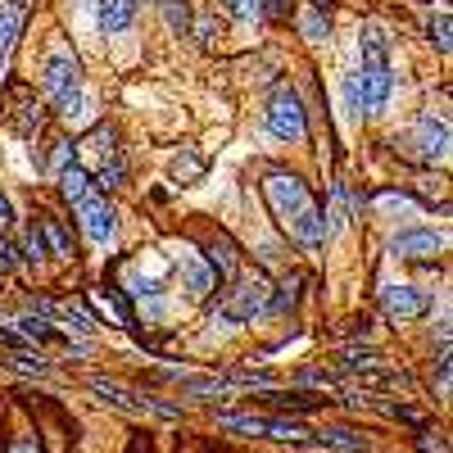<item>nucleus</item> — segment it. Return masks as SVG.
<instances>
[{"label":"nucleus","instance_id":"nucleus-1","mask_svg":"<svg viewBox=\"0 0 453 453\" xmlns=\"http://www.w3.org/2000/svg\"><path fill=\"white\" fill-rule=\"evenodd\" d=\"M395 96V73L390 64H363L354 68L345 78V109L354 113V119H363V113H381Z\"/></svg>","mask_w":453,"mask_h":453},{"label":"nucleus","instance_id":"nucleus-2","mask_svg":"<svg viewBox=\"0 0 453 453\" xmlns=\"http://www.w3.org/2000/svg\"><path fill=\"white\" fill-rule=\"evenodd\" d=\"M263 123H268V132H273L277 141H290V145L309 141V109H304V100H299L290 87H281V91L268 100V109H263Z\"/></svg>","mask_w":453,"mask_h":453},{"label":"nucleus","instance_id":"nucleus-3","mask_svg":"<svg viewBox=\"0 0 453 453\" xmlns=\"http://www.w3.org/2000/svg\"><path fill=\"white\" fill-rule=\"evenodd\" d=\"M263 196H268V209H273V218H277L281 226H290L299 213H304V209L313 204L309 186L299 181L295 173H281V168H273V173H268V181H263Z\"/></svg>","mask_w":453,"mask_h":453},{"label":"nucleus","instance_id":"nucleus-4","mask_svg":"<svg viewBox=\"0 0 453 453\" xmlns=\"http://www.w3.org/2000/svg\"><path fill=\"white\" fill-rule=\"evenodd\" d=\"M268 290H273V286H263V281H241V286H232V290H226V299H222V309L213 313V322L241 326V322L263 318V313H268Z\"/></svg>","mask_w":453,"mask_h":453},{"label":"nucleus","instance_id":"nucleus-5","mask_svg":"<svg viewBox=\"0 0 453 453\" xmlns=\"http://www.w3.org/2000/svg\"><path fill=\"white\" fill-rule=\"evenodd\" d=\"M42 91L50 100H59L68 91H82V64H78V55H73L68 46H55L46 55V64H42Z\"/></svg>","mask_w":453,"mask_h":453},{"label":"nucleus","instance_id":"nucleus-6","mask_svg":"<svg viewBox=\"0 0 453 453\" xmlns=\"http://www.w3.org/2000/svg\"><path fill=\"white\" fill-rule=\"evenodd\" d=\"M78 222H82V232L96 250H109L113 241H119V213H113L109 200H100V196L78 204Z\"/></svg>","mask_w":453,"mask_h":453},{"label":"nucleus","instance_id":"nucleus-7","mask_svg":"<svg viewBox=\"0 0 453 453\" xmlns=\"http://www.w3.org/2000/svg\"><path fill=\"white\" fill-rule=\"evenodd\" d=\"M381 309H386V318L412 322V318H422L431 309V299L418 286H408V281H386L381 286Z\"/></svg>","mask_w":453,"mask_h":453},{"label":"nucleus","instance_id":"nucleus-8","mask_svg":"<svg viewBox=\"0 0 453 453\" xmlns=\"http://www.w3.org/2000/svg\"><path fill=\"white\" fill-rule=\"evenodd\" d=\"M395 258H408V263H422V258H435V254H444L449 250V236L444 232H399V236H390V245H386Z\"/></svg>","mask_w":453,"mask_h":453},{"label":"nucleus","instance_id":"nucleus-9","mask_svg":"<svg viewBox=\"0 0 453 453\" xmlns=\"http://www.w3.org/2000/svg\"><path fill=\"white\" fill-rule=\"evenodd\" d=\"M412 145H418V155H422L426 164H444V159H449V123H444V119L435 123V113H422Z\"/></svg>","mask_w":453,"mask_h":453},{"label":"nucleus","instance_id":"nucleus-10","mask_svg":"<svg viewBox=\"0 0 453 453\" xmlns=\"http://www.w3.org/2000/svg\"><path fill=\"white\" fill-rule=\"evenodd\" d=\"M177 277H181V290L191 295V299H209V290L218 286V277L209 273L204 254H196V250H186V254L177 258Z\"/></svg>","mask_w":453,"mask_h":453},{"label":"nucleus","instance_id":"nucleus-11","mask_svg":"<svg viewBox=\"0 0 453 453\" xmlns=\"http://www.w3.org/2000/svg\"><path fill=\"white\" fill-rule=\"evenodd\" d=\"M286 232H290V241H295L299 250H304V254H318V250L326 245V222H322V209H318V204H309L304 213H299V218L286 226Z\"/></svg>","mask_w":453,"mask_h":453},{"label":"nucleus","instance_id":"nucleus-12","mask_svg":"<svg viewBox=\"0 0 453 453\" xmlns=\"http://www.w3.org/2000/svg\"><path fill=\"white\" fill-rule=\"evenodd\" d=\"M390 32H386V23H376V19H367L363 27H358V50H363V64H390Z\"/></svg>","mask_w":453,"mask_h":453},{"label":"nucleus","instance_id":"nucleus-13","mask_svg":"<svg viewBox=\"0 0 453 453\" xmlns=\"http://www.w3.org/2000/svg\"><path fill=\"white\" fill-rule=\"evenodd\" d=\"M204 263H209V273H213L218 281H236V273H241V254H236V245L226 241V236H213V241H209Z\"/></svg>","mask_w":453,"mask_h":453},{"label":"nucleus","instance_id":"nucleus-14","mask_svg":"<svg viewBox=\"0 0 453 453\" xmlns=\"http://www.w3.org/2000/svg\"><path fill=\"white\" fill-rule=\"evenodd\" d=\"M100 32L104 36H123V32H132V23H136V10L127 5V0H100Z\"/></svg>","mask_w":453,"mask_h":453},{"label":"nucleus","instance_id":"nucleus-15","mask_svg":"<svg viewBox=\"0 0 453 453\" xmlns=\"http://www.w3.org/2000/svg\"><path fill=\"white\" fill-rule=\"evenodd\" d=\"M36 236H42V245H50L46 254H59V258H73V241L64 232V222L55 213H42L36 218Z\"/></svg>","mask_w":453,"mask_h":453},{"label":"nucleus","instance_id":"nucleus-16","mask_svg":"<svg viewBox=\"0 0 453 453\" xmlns=\"http://www.w3.org/2000/svg\"><path fill=\"white\" fill-rule=\"evenodd\" d=\"M19 32H23V10L5 5V10H0V73L10 68V55L19 46Z\"/></svg>","mask_w":453,"mask_h":453},{"label":"nucleus","instance_id":"nucleus-17","mask_svg":"<svg viewBox=\"0 0 453 453\" xmlns=\"http://www.w3.org/2000/svg\"><path fill=\"white\" fill-rule=\"evenodd\" d=\"M55 113H59L64 123L82 127V123H91V96H87V91H68V96L55 100Z\"/></svg>","mask_w":453,"mask_h":453},{"label":"nucleus","instance_id":"nucleus-18","mask_svg":"<svg viewBox=\"0 0 453 453\" xmlns=\"http://www.w3.org/2000/svg\"><path fill=\"white\" fill-rule=\"evenodd\" d=\"M59 196H64L68 204H82V200H91V196H96V191H91V177H87L78 164L64 168V173H59Z\"/></svg>","mask_w":453,"mask_h":453},{"label":"nucleus","instance_id":"nucleus-19","mask_svg":"<svg viewBox=\"0 0 453 453\" xmlns=\"http://www.w3.org/2000/svg\"><path fill=\"white\" fill-rule=\"evenodd\" d=\"M299 286H304V277H295V273H290L277 290H268V313H277V318L290 313V309L299 304Z\"/></svg>","mask_w":453,"mask_h":453},{"label":"nucleus","instance_id":"nucleus-20","mask_svg":"<svg viewBox=\"0 0 453 453\" xmlns=\"http://www.w3.org/2000/svg\"><path fill=\"white\" fill-rule=\"evenodd\" d=\"M299 32H304V42L322 46V42H331V19L322 10H304L299 14Z\"/></svg>","mask_w":453,"mask_h":453},{"label":"nucleus","instance_id":"nucleus-21","mask_svg":"<svg viewBox=\"0 0 453 453\" xmlns=\"http://www.w3.org/2000/svg\"><path fill=\"white\" fill-rule=\"evenodd\" d=\"M322 440H326V444H335L340 453H367V440H363L358 431H345V426H326V431H322Z\"/></svg>","mask_w":453,"mask_h":453},{"label":"nucleus","instance_id":"nucleus-22","mask_svg":"<svg viewBox=\"0 0 453 453\" xmlns=\"http://www.w3.org/2000/svg\"><path fill=\"white\" fill-rule=\"evenodd\" d=\"M127 181V164L119 159V155H113V159H104L100 164V173H96V181L91 186H100V191H113V186H123Z\"/></svg>","mask_w":453,"mask_h":453},{"label":"nucleus","instance_id":"nucleus-23","mask_svg":"<svg viewBox=\"0 0 453 453\" xmlns=\"http://www.w3.org/2000/svg\"><path fill=\"white\" fill-rule=\"evenodd\" d=\"M173 177H177L181 186L200 181V177H204V159H200V155H191V150H186V155H177V159H173Z\"/></svg>","mask_w":453,"mask_h":453},{"label":"nucleus","instance_id":"nucleus-24","mask_svg":"<svg viewBox=\"0 0 453 453\" xmlns=\"http://www.w3.org/2000/svg\"><path fill=\"white\" fill-rule=\"evenodd\" d=\"M155 5L164 10V19H168V27L186 36V27H191V5H186V0H155Z\"/></svg>","mask_w":453,"mask_h":453},{"label":"nucleus","instance_id":"nucleus-25","mask_svg":"<svg viewBox=\"0 0 453 453\" xmlns=\"http://www.w3.org/2000/svg\"><path fill=\"white\" fill-rule=\"evenodd\" d=\"M14 258H23V263H42V258H46V245H42V236H36V226H27V236H23V245L14 250Z\"/></svg>","mask_w":453,"mask_h":453},{"label":"nucleus","instance_id":"nucleus-26","mask_svg":"<svg viewBox=\"0 0 453 453\" xmlns=\"http://www.w3.org/2000/svg\"><path fill=\"white\" fill-rule=\"evenodd\" d=\"M222 10L236 19H263V0H222Z\"/></svg>","mask_w":453,"mask_h":453},{"label":"nucleus","instance_id":"nucleus-27","mask_svg":"<svg viewBox=\"0 0 453 453\" xmlns=\"http://www.w3.org/2000/svg\"><path fill=\"white\" fill-rule=\"evenodd\" d=\"M19 331H23L27 340H50V335H55V326H50L46 318H19Z\"/></svg>","mask_w":453,"mask_h":453},{"label":"nucleus","instance_id":"nucleus-28","mask_svg":"<svg viewBox=\"0 0 453 453\" xmlns=\"http://www.w3.org/2000/svg\"><path fill=\"white\" fill-rule=\"evenodd\" d=\"M46 168H50L55 177H59L64 168H73V145H68V141H59V145L50 150V164H46Z\"/></svg>","mask_w":453,"mask_h":453},{"label":"nucleus","instance_id":"nucleus-29","mask_svg":"<svg viewBox=\"0 0 453 453\" xmlns=\"http://www.w3.org/2000/svg\"><path fill=\"white\" fill-rule=\"evenodd\" d=\"M426 32H431V42H435L440 50H449V14H444V10L426 23Z\"/></svg>","mask_w":453,"mask_h":453},{"label":"nucleus","instance_id":"nucleus-30","mask_svg":"<svg viewBox=\"0 0 453 453\" xmlns=\"http://www.w3.org/2000/svg\"><path fill=\"white\" fill-rule=\"evenodd\" d=\"M277 403L281 408H299V412H313V408H322V395H281Z\"/></svg>","mask_w":453,"mask_h":453},{"label":"nucleus","instance_id":"nucleus-31","mask_svg":"<svg viewBox=\"0 0 453 453\" xmlns=\"http://www.w3.org/2000/svg\"><path fill=\"white\" fill-rule=\"evenodd\" d=\"M181 390L186 395H222L226 381H222V376H213V381H181Z\"/></svg>","mask_w":453,"mask_h":453},{"label":"nucleus","instance_id":"nucleus-32","mask_svg":"<svg viewBox=\"0 0 453 453\" xmlns=\"http://www.w3.org/2000/svg\"><path fill=\"white\" fill-rule=\"evenodd\" d=\"M10 268H14V245L0 236V273H10Z\"/></svg>","mask_w":453,"mask_h":453},{"label":"nucleus","instance_id":"nucleus-33","mask_svg":"<svg viewBox=\"0 0 453 453\" xmlns=\"http://www.w3.org/2000/svg\"><path fill=\"white\" fill-rule=\"evenodd\" d=\"M258 258L268 263V268H277V263H281V250H277V245H258Z\"/></svg>","mask_w":453,"mask_h":453},{"label":"nucleus","instance_id":"nucleus-34","mask_svg":"<svg viewBox=\"0 0 453 453\" xmlns=\"http://www.w3.org/2000/svg\"><path fill=\"white\" fill-rule=\"evenodd\" d=\"M14 222V204H10V196H0V232Z\"/></svg>","mask_w":453,"mask_h":453},{"label":"nucleus","instance_id":"nucleus-35","mask_svg":"<svg viewBox=\"0 0 453 453\" xmlns=\"http://www.w3.org/2000/svg\"><path fill=\"white\" fill-rule=\"evenodd\" d=\"M10 453H36V440H19V444H14Z\"/></svg>","mask_w":453,"mask_h":453},{"label":"nucleus","instance_id":"nucleus-36","mask_svg":"<svg viewBox=\"0 0 453 453\" xmlns=\"http://www.w3.org/2000/svg\"><path fill=\"white\" fill-rule=\"evenodd\" d=\"M326 5H331V0H309V10H322V14H326Z\"/></svg>","mask_w":453,"mask_h":453},{"label":"nucleus","instance_id":"nucleus-37","mask_svg":"<svg viewBox=\"0 0 453 453\" xmlns=\"http://www.w3.org/2000/svg\"><path fill=\"white\" fill-rule=\"evenodd\" d=\"M73 5H82V10H91V5H96V0H73Z\"/></svg>","mask_w":453,"mask_h":453},{"label":"nucleus","instance_id":"nucleus-38","mask_svg":"<svg viewBox=\"0 0 453 453\" xmlns=\"http://www.w3.org/2000/svg\"><path fill=\"white\" fill-rule=\"evenodd\" d=\"M10 5H14V10H27V0H10Z\"/></svg>","mask_w":453,"mask_h":453},{"label":"nucleus","instance_id":"nucleus-39","mask_svg":"<svg viewBox=\"0 0 453 453\" xmlns=\"http://www.w3.org/2000/svg\"><path fill=\"white\" fill-rule=\"evenodd\" d=\"M127 5H132V10H136V5H145V0H127Z\"/></svg>","mask_w":453,"mask_h":453},{"label":"nucleus","instance_id":"nucleus-40","mask_svg":"<svg viewBox=\"0 0 453 453\" xmlns=\"http://www.w3.org/2000/svg\"><path fill=\"white\" fill-rule=\"evenodd\" d=\"M96 5H100V0H96Z\"/></svg>","mask_w":453,"mask_h":453}]
</instances>
